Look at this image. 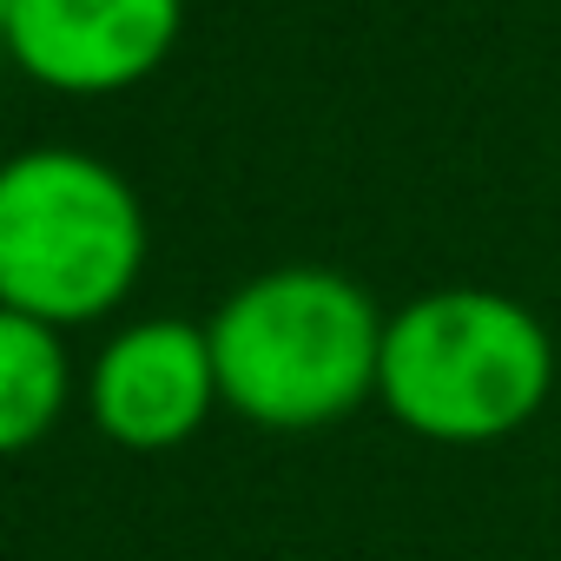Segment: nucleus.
Wrapping results in <instances>:
<instances>
[{
    "mask_svg": "<svg viewBox=\"0 0 561 561\" xmlns=\"http://www.w3.org/2000/svg\"><path fill=\"white\" fill-rule=\"evenodd\" d=\"M73 397V364L54 324L0 305V456H21L54 436Z\"/></svg>",
    "mask_w": 561,
    "mask_h": 561,
    "instance_id": "nucleus-6",
    "label": "nucleus"
},
{
    "mask_svg": "<svg viewBox=\"0 0 561 561\" xmlns=\"http://www.w3.org/2000/svg\"><path fill=\"white\" fill-rule=\"evenodd\" d=\"M185 27V0H14L8 47L54 93H119L146 80Z\"/></svg>",
    "mask_w": 561,
    "mask_h": 561,
    "instance_id": "nucleus-5",
    "label": "nucleus"
},
{
    "mask_svg": "<svg viewBox=\"0 0 561 561\" xmlns=\"http://www.w3.org/2000/svg\"><path fill=\"white\" fill-rule=\"evenodd\" d=\"M554 390V337L548 324L502 291L449 285L410 298L383 324V410L449 449L515 436Z\"/></svg>",
    "mask_w": 561,
    "mask_h": 561,
    "instance_id": "nucleus-2",
    "label": "nucleus"
},
{
    "mask_svg": "<svg viewBox=\"0 0 561 561\" xmlns=\"http://www.w3.org/2000/svg\"><path fill=\"white\" fill-rule=\"evenodd\" d=\"M8 14H14V0H0V41H8Z\"/></svg>",
    "mask_w": 561,
    "mask_h": 561,
    "instance_id": "nucleus-7",
    "label": "nucleus"
},
{
    "mask_svg": "<svg viewBox=\"0 0 561 561\" xmlns=\"http://www.w3.org/2000/svg\"><path fill=\"white\" fill-rule=\"evenodd\" d=\"M146 271L139 192L93 152L34 146L0 165V305L54 331L119 311Z\"/></svg>",
    "mask_w": 561,
    "mask_h": 561,
    "instance_id": "nucleus-3",
    "label": "nucleus"
},
{
    "mask_svg": "<svg viewBox=\"0 0 561 561\" xmlns=\"http://www.w3.org/2000/svg\"><path fill=\"white\" fill-rule=\"evenodd\" d=\"M87 410L93 430L133 456L179 449L205 430L218 410V364L205 324L185 318H139L87 370Z\"/></svg>",
    "mask_w": 561,
    "mask_h": 561,
    "instance_id": "nucleus-4",
    "label": "nucleus"
},
{
    "mask_svg": "<svg viewBox=\"0 0 561 561\" xmlns=\"http://www.w3.org/2000/svg\"><path fill=\"white\" fill-rule=\"evenodd\" d=\"M383 324L377 298L331 264L257 271L205 324L218 403L277 436L331 430L377 397Z\"/></svg>",
    "mask_w": 561,
    "mask_h": 561,
    "instance_id": "nucleus-1",
    "label": "nucleus"
}]
</instances>
